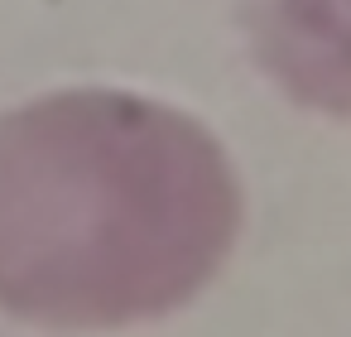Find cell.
Here are the masks:
<instances>
[{"label":"cell","instance_id":"obj_1","mask_svg":"<svg viewBox=\"0 0 351 337\" xmlns=\"http://www.w3.org/2000/svg\"><path fill=\"white\" fill-rule=\"evenodd\" d=\"M265 58L313 111L351 121V0H269Z\"/></svg>","mask_w":351,"mask_h":337}]
</instances>
